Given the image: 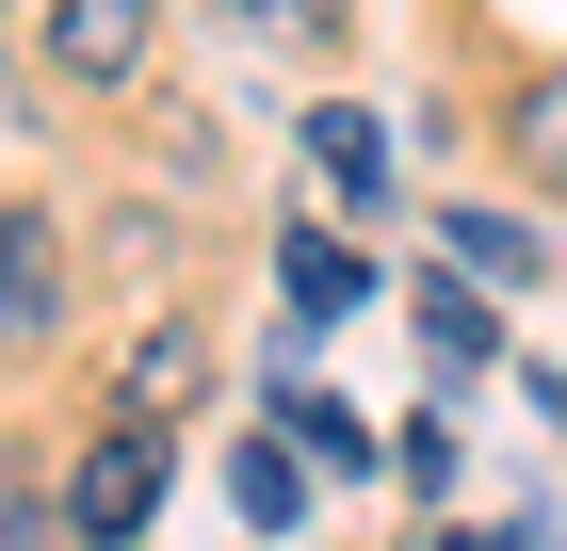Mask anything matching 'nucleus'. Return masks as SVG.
Segmentation results:
<instances>
[{"label": "nucleus", "instance_id": "nucleus-1", "mask_svg": "<svg viewBox=\"0 0 567 551\" xmlns=\"http://www.w3.org/2000/svg\"><path fill=\"white\" fill-rule=\"evenodd\" d=\"M146 519H163V438H146V422H97L82 470H65V535H82V551H131Z\"/></svg>", "mask_w": 567, "mask_h": 551}, {"label": "nucleus", "instance_id": "nucleus-2", "mask_svg": "<svg viewBox=\"0 0 567 551\" xmlns=\"http://www.w3.org/2000/svg\"><path fill=\"white\" fill-rule=\"evenodd\" d=\"M146 0H33V65L49 82H82V98H114V82H146Z\"/></svg>", "mask_w": 567, "mask_h": 551}, {"label": "nucleus", "instance_id": "nucleus-3", "mask_svg": "<svg viewBox=\"0 0 567 551\" xmlns=\"http://www.w3.org/2000/svg\"><path fill=\"white\" fill-rule=\"evenodd\" d=\"M49 340H65V227L0 195V357H49Z\"/></svg>", "mask_w": 567, "mask_h": 551}, {"label": "nucleus", "instance_id": "nucleus-4", "mask_svg": "<svg viewBox=\"0 0 567 551\" xmlns=\"http://www.w3.org/2000/svg\"><path fill=\"white\" fill-rule=\"evenodd\" d=\"M195 374H212V340H195V325H146L131 357H114V422H146V438H163L178 406H195Z\"/></svg>", "mask_w": 567, "mask_h": 551}, {"label": "nucleus", "instance_id": "nucleus-5", "mask_svg": "<svg viewBox=\"0 0 567 551\" xmlns=\"http://www.w3.org/2000/svg\"><path fill=\"white\" fill-rule=\"evenodd\" d=\"M292 146H308V178H324L341 212H390V130H373V114H341V98H324Z\"/></svg>", "mask_w": 567, "mask_h": 551}, {"label": "nucleus", "instance_id": "nucleus-6", "mask_svg": "<svg viewBox=\"0 0 567 551\" xmlns=\"http://www.w3.org/2000/svg\"><path fill=\"white\" fill-rule=\"evenodd\" d=\"M276 293H292V325H341V308L373 293V259H357V227H292V244H276Z\"/></svg>", "mask_w": 567, "mask_h": 551}, {"label": "nucleus", "instance_id": "nucleus-7", "mask_svg": "<svg viewBox=\"0 0 567 551\" xmlns=\"http://www.w3.org/2000/svg\"><path fill=\"white\" fill-rule=\"evenodd\" d=\"M437 244H454V276H471V293H503V276H535V227L503 212V195H454V212H437Z\"/></svg>", "mask_w": 567, "mask_h": 551}, {"label": "nucleus", "instance_id": "nucleus-8", "mask_svg": "<svg viewBox=\"0 0 567 551\" xmlns=\"http://www.w3.org/2000/svg\"><path fill=\"white\" fill-rule=\"evenodd\" d=\"M276 438H292V455H308V470H341V487H357V470H373V422H357L341 389H308V374H292V389H276Z\"/></svg>", "mask_w": 567, "mask_h": 551}, {"label": "nucleus", "instance_id": "nucleus-9", "mask_svg": "<svg viewBox=\"0 0 567 551\" xmlns=\"http://www.w3.org/2000/svg\"><path fill=\"white\" fill-rule=\"evenodd\" d=\"M503 146H519V178H535V195H567V65H535V82L503 98Z\"/></svg>", "mask_w": 567, "mask_h": 551}, {"label": "nucleus", "instance_id": "nucleus-10", "mask_svg": "<svg viewBox=\"0 0 567 551\" xmlns=\"http://www.w3.org/2000/svg\"><path fill=\"white\" fill-rule=\"evenodd\" d=\"M422 357H437V374H486V357H503V308H486L471 276H437V293H422Z\"/></svg>", "mask_w": 567, "mask_h": 551}, {"label": "nucleus", "instance_id": "nucleus-11", "mask_svg": "<svg viewBox=\"0 0 567 551\" xmlns=\"http://www.w3.org/2000/svg\"><path fill=\"white\" fill-rule=\"evenodd\" d=\"M227 503L260 519V535H292V519H308V455H292V438H244V455H227Z\"/></svg>", "mask_w": 567, "mask_h": 551}, {"label": "nucleus", "instance_id": "nucleus-12", "mask_svg": "<svg viewBox=\"0 0 567 551\" xmlns=\"http://www.w3.org/2000/svg\"><path fill=\"white\" fill-rule=\"evenodd\" d=\"M227 17H244V33H260V49H324V33H341V17H357V0H227Z\"/></svg>", "mask_w": 567, "mask_h": 551}, {"label": "nucleus", "instance_id": "nucleus-13", "mask_svg": "<svg viewBox=\"0 0 567 551\" xmlns=\"http://www.w3.org/2000/svg\"><path fill=\"white\" fill-rule=\"evenodd\" d=\"M0 551H65V487H33V470H0Z\"/></svg>", "mask_w": 567, "mask_h": 551}, {"label": "nucleus", "instance_id": "nucleus-14", "mask_svg": "<svg viewBox=\"0 0 567 551\" xmlns=\"http://www.w3.org/2000/svg\"><path fill=\"white\" fill-rule=\"evenodd\" d=\"M437 551H535V535H437Z\"/></svg>", "mask_w": 567, "mask_h": 551}, {"label": "nucleus", "instance_id": "nucleus-15", "mask_svg": "<svg viewBox=\"0 0 567 551\" xmlns=\"http://www.w3.org/2000/svg\"><path fill=\"white\" fill-rule=\"evenodd\" d=\"M551 422H567V374H551Z\"/></svg>", "mask_w": 567, "mask_h": 551}]
</instances>
